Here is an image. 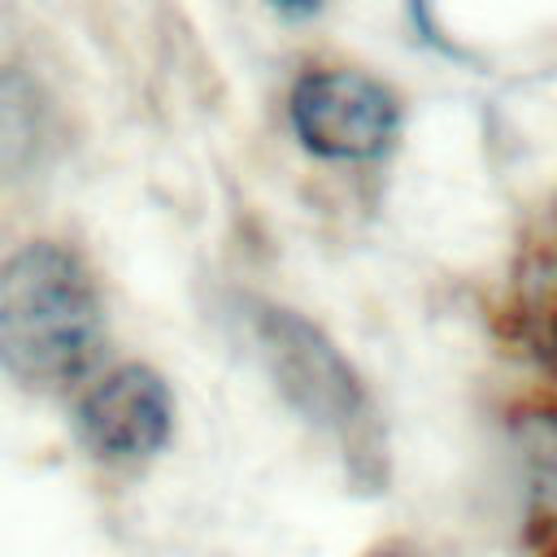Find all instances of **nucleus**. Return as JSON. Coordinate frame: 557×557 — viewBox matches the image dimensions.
Masks as SVG:
<instances>
[{"mask_svg":"<svg viewBox=\"0 0 557 557\" xmlns=\"http://www.w3.org/2000/svg\"><path fill=\"white\" fill-rule=\"evenodd\" d=\"M104 348V309L87 265L35 239L0 261V366L39 392L74 387Z\"/></svg>","mask_w":557,"mask_h":557,"instance_id":"f257e3e1","label":"nucleus"},{"mask_svg":"<svg viewBox=\"0 0 557 557\" xmlns=\"http://www.w3.org/2000/svg\"><path fill=\"white\" fill-rule=\"evenodd\" d=\"M248 322L283 400L313 426L331 431L344 444V453L366 470L379 457V435H374L370 392L352 370V361L331 344L322 326H313L296 309L257 300Z\"/></svg>","mask_w":557,"mask_h":557,"instance_id":"f03ea898","label":"nucleus"},{"mask_svg":"<svg viewBox=\"0 0 557 557\" xmlns=\"http://www.w3.org/2000/svg\"><path fill=\"white\" fill-rule=\"evenodd\" d=\"M296 139L331 161L383 157L400 126L396 96L357 70H313L292 87Z\"/></svg>","mask_w":557,"mask_h":557,"instance_id":"7ed1b4c3","label":"nucleus"},{"mask_svg":"<svg viewBox=\"0 0 557 557\" xmlns=\"http://www.w3.org/2000/svg\"><path fill=\"white\" fill-rule=\"evenodd\" d=\"M74 431L100 461H144L161 453L174 431V396L157 370L122 366L83 392Z\"/></svg>","mask_w":557,"mask_h":557,"instance_id":"20e7f679","label":"nucleus"},{"mask_svg":"<svg viewBox=\"0 0 557 557\" xmlns=\"http://www.w3.org/2000/svg\"><path fill=\"white\" fill-rule=\"evenodd\" d=\"M44 96L22 70H0V178L22 174L44 144Z\"/></svg>","mask_w":557,"mask_h":557,"instance_id":"39448f33","label":"nucleus"},{"mask_svg":"<svg viewBox=\"0 0 557 557\" xmlns=\"http://www.w3.org/2000/svg\"><path fill=\"white\" fill-rule=\"evenodd\" d=\"M278 13H287V17H309V13H318L322 9V0H270Z\"/></svg>","mask_w":557,"mask_h":557,"instance_id":"423d86ee","label":"nucleus"},{"mask_svg":"<svg viewBox=\"0 0 557 557\" xmlns=\"http://www.w3.org/2000/svg\"><path fill=\"white\" fill-rule=\"evenodd\" d=\"M374 557H405V553H374Z\"/></svg>","mask_w":557,"mask_h":557,"instance_id":"0eeeda50","label":"nucleus"}]
</instances>
